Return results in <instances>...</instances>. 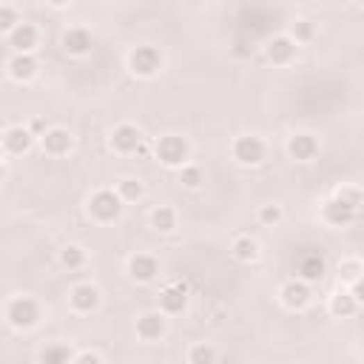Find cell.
<instances>
[{"instance_id":"6da1fadb","label":"cell","mask_w":364,"mask_h":364,"mask_svg":"<svg viewBox=\"0 0 364 364\" xmlns=\"http://www.w3.org/2000/svg\"><path fill=\"white\" fill-rule=\"evenodd\" d=\"M6 319L12 327H35L38 319H40V308H38V301L32 296H17L9 301V308H6Z\"/></svg>"},{"instance_id":"7a4b0ae2","label":"cell","mask_w":364,"mask_h":364,"mask_svg":"<svg viewBox=\"0 0 364 364\" xmlns=\"http://www.w3.org/2000/svg\"><path fill=\"white\" fill-rule=\"evenodd\" d=\"M88 210L91 217L100 222H114L119 214H123V199H119L114 191H97L88 199Z\"/></svg>"},{"instance_id":"3957f363","label":"cell","mask_w":364,"mask_h":364,"mask_svg":"<svg viewBox=\"0 0 364 364\" xmlns=\"http://www.w3.org/2000/svg\"><path fill=\"white\" fill-rule=\"evenodd\" d=\"M129 66L134 74L140 77H151V74H157L160 66H163V57L154 46H137L131 54H129Z\"/></svg>"},{"instance_id":"277c9868","label":"cell","mask_w":364,"mask_h":364,"mask_svg":"<svg viewBox=\"0 0 364 364\" xmlns=\"http://www.w3.org/2000/svg\"><path fill=\"white\" fill-rule=\"evenodd\" d=\"M157 157L165 163V165H185L188 160V142L176 137V134H168L157 142Z\"/></svg>"},{"instance_id":"5b68a950","label":"cell","mask_w":364,"mask_h":364,"mask_svg":"<svg viewBox=\"0 0 364 364\" xmlns=\"http://www.w3.org/2000/svg\"><path fill=\"white\" fill-rule=\"evenodd\" d=\"M233 157H236V163H242V165H256V163H262V157H265V142L259 140V137H239L236 142H233Z\"/></svg>"},{"instance_id":"8992f818","label":"cell","mask_w":364,"mask_h":364,"mask_svg":"<svg viewBox=\"0 0 364 364\" xmlns=\"http://www.w3.org/2000/svg\"><path fill=\"white\" fill-rule=\"evenodd\" d=\"M296 270H299V282H319L322 276H324V259H322V254H316V251H301L299 256H296Z\"/></svg>"},{"instance_id":"52a82bcc","label":"cell","mask_w":364,"mask_h":364,"mask_svg":"<svg viewBox=\"0 0 364 364\" xmlns=\"http://www.w3.org/2000/svg\"><path fill=\"white\" fill-rule=\"evenodd\" d=\"M111 145L119 151V154H131V151H140V145H142V134H140L137 126L123 123V126H117V129H114V134H111Z\"/></svg>"},{"instance_id":"ba28073f","label":"cell","mask_w":364,"mask_h":364,"mask_svg":"<svg viewBox=\"0 0 364 364\" xmlns=\"http://www.w3.org/2000/svg\"><path fill=\"white\" fill-rule=\"evenodd\" d=\"M9 43L15 46L17 54H32V49L38 46V28L32 23H17L9 35Z\"/></svg>"},{"instance_id":"9c48e42d","label":"cell","mask_w":364,"mask_h":364,"mask_svg":"<svg viewBox=\"0 0 364 364\" xmlns=\"http://www.w3.org/2000/svg\"><path fill=\"white\" fill-rule=\"evenodd\" d=\"M288 154H290L293 160H299V163H308V160H313V157L319 154V142H316V137H311V134H296V137H290V142H288Z\"/></svg>"},{"instance_id":"30bf717a","label":"cell","mask_w":364,"mask_h":364,"mask_svg":"<svg viewBox=\"0 0 364 364\" xmlns=\"http://www.w3.org/2000/svg\"><path fill=\"white\" fill-rule=\"evenodd\" d=\"M129 273H131V279H137V282H151L160 273V262L154 256L137 254V256L129 259Z\"/></svg>"},{"instance_id":"8fae6325","label":"cell","mask_w":364,"mask_h":364,"mask_svg":"<svg viewBox=\"0 0 364 364\" xmlns=\"http://www.w3.org/2000/svg\"><path fill=\"white\" fill-rule=\"evenodd\" d=\"M69 299H72V308L74 311L88 313V311H94L100 305V290L94 285H77V288H72Z\"/></svg>"},{"instance_id":"7c38bea8","label":"cell","mask_w":364,"mask_h":364,"mask_svg":"<svg viewBox=\"0 0 364 364\" xmlns=\"http://www.w3.org/2000/svg\"><path fill=\"white\" fill-rule=\"evenodd\" d=\"M69 148H72V134L66 129H49L43 134V151L51 157H63L69 154Z\"/></svg>"},{"instance_id":"4fadbf2b","label":"cell","mask_w":364,"mask_h":364,"mask_svg":"<svg viewBox=\"0 0 364 364\" xmlns=\"http://www.w3.org/2000/svg\"><path fill=\"white\" fill-rule=\"evenodd\" d=\"M188 288H185V282H174V285H168L163 293H160V305H163V311L165 313H179L182 308H185V301H188Z\"/></svg>"},{"instance_id":"5bb4252c","label":"cell","mask_w":364,"mask_h":364,"mask_svg":"<svg viewBox=\"0 0 364 364\" xmlns=\"http://www.w3.org/2000/svg\"><path fill=\"white\" fill-rule=\"evenodd\" d=\"M32 142H35V134L28 129H23V126L9 129L6 137H3V145H6L9 154H26V151L32 148Z\"/></svg>"},{"instance_id":"9a60e30c","label":"cell","mask_w":364,"mask_h":364,"mask_svg":"<svg viewBox=\"0 0 364 364\" xmlns=\"http://www.w3.org/2000/svg\"><path fill=\"white\" fill-rule=\"evenodd\" d=\"M165 333V319L160 313H145L137 319V336L145 342H154Z\"/></svg>"},{"instance_id":"2e32d148","label":"cell","mask_w":364,"mask_h":364,"mask_svg":"<svg viewBox=\"0 0 364 364\" xmlns=\"http://www.w3.org/2000/svg\"><path fill=\"white\" fill-rule=\"evenodd\" d=\"M282 301L290 311H301L311 301V288L305 282H288L282 288Z\"/></svg>"},{"instance_id":"e0dca14e","label":"cell","mask_w":364,"mask_h":364,"mask_svg":"<svg viewBox=\"0 0 364 364\" xmlns=\"http://www.w3.org/2000/svg\"><path fill=\"white\" fill-rule=\"evenodd\" d=\"M91 46H94V40H91V35L85 32V28H69V32L63 35V49L69 54H88Z\"/></svg>"},{"instance_id":"ac0fdd59","label":"cell","mask_w":364,"mask_h":364,"mask_svg":"<svg viewBox=\"0 0 364 364\" xmlns=\"http://www.w3.org/2000/svg\"><path fill=\"white\" fill-rule=\"evenodd\" d=\"M9 74L15 80H32L38 74V60L32 54H15L9 60Z\"/></svg>"},{"instance_id":"d6986e66","label":"cell","mask_w":364,"mask_h":364,"mask_svg":"<svg viewBox=\"0 0 364 364\" xmlns=\"http://www.w3.org/2000/svg\"><path fill=\"white\" fill-rule=\"evenodd\" d=\"M293 54H296V43L290 38H273L267 43V60H273V63H279V66L290 63Z\"/></svg>"},{"instance_id":"ffe728a7","label":"cell","mask_w":364,"mask_h":364,"mask_svg":"<svg viewBox=\"0 0 364 364\" xmlns=\"http://www.w3.org/2000/svg\"><path fill=\"white\" fill-rule=\"evenodd\" d=\"M356 214H358V210L347 208V205L339 202V199H330V202L324 205V217H327L330 225H350V222L356 220Z\"/></svg>"},{"instance_id":"44dd1931","label":"cell","mask_w":364,"mask_h":364,"mask_svg":"<svg viewBox=\"0 0 364 364\" xmlns=\"http://www.w3.org/2000/svg\"><path fill=\"white\" fill-rule=\"evenodd\" d=\"M151 225H154L157 231H163V233L174 231V225H176V214H174V208H168V205L154 208V214H151Z\"/></svg>"},{"instance_id":"7402d4cb","label":"cell","mask_w":364,"mask_h":364,"mask_svg":"<svg viewBox=\"0 0 364 364\" xmlns=\"http://www.w3.org/2000/svg\"><path fill=\"white\" fill-rule=\"evenodd\" d=\"M233 256H236L239 262H254V259L259 256V245H256L251 236H239V239L233 242Z\"/></svg>"},{"instance_id":"603a6c76","label":"cell","mask_w":364,"mask_h":364,"mask_svg":"<svg viewBox=\"0 0 364 364\" xmlns=\"http://www.w3.org/2000/svg\"><path fill=\"white\" fill-rule=\"evenodd\" d=\"M72 361V350L66 345H49L40 353V364H69Z\"/></svg>"},{"instance_id":"cb8c5ba5","label":"cell","mask_w":364,"mask_h":364,"mask_svg":"<svg viewBox=\"0 0 364 364\" xmlns=\"http://www.w3.org/2000/svg\"><path fill=\"white\" fill-rule=\"evenodd\" d=\"M356 308H358V301L350 293H345V290H339L336 296H333V301H330V311L336 316H353Z\"/></svg>"},{"instance_id":"d4e9b609","label":"cell","mask_w":364,"mask_h":364,"mask_svg":"<svg viewBox=\"0 0 364 364\" xmlns=\"http://www.w3.org/2000/svg\"><path fill=\"white\" fill-rule=\"evenodd\" d=\"M60 262H63L69 270H77L85 265V251L80 245H66L63 251H60Z\"/></svg>"},{"instance_id":"484cf974","label":"cell","mask_w":364,"mask_h":364,"mask_svg":"<svg viewBox=\"0 0 364 364\" xmlns=\"http://www.w3.org/2000/svg\"><path fill=\"white\" fill-rule=\"evenodd\" d=\"M117 197H119V199H129V202L140 199V197H142V182H140V179H123V182H119Z\"/></svg>"},{"instance_id":"4316f807","label":"cell","mask_w":364,"mask_h":364,"mask_svg":"<svg viewBox=\"0 0 364 364\" xmlns=\"http://www.w3.org/2000/svg\"><path fill=\"white\" fill-rule=\"evenodd\" d=\"M188 358H191V364H214L217 353H214V347H210V345H194Z\"/></svg>"},{"instance_id":"83f0119b","label":"cell","mask_w":364,"mask_h":364,"mask_svg":"<svg viewBox=\"0 0 364 364\" xmlns=\"http://www.w3.org/2000/svg\"><path fill=\"white\" fill-rule=\"evenodd\" d=\"M179 182H182L185 188H199V185H202V171H199L197 165H185V168L179 171Z\"/></svg>"},{"instance_id":"f1b7e54d","label":"cell","mask_w":364,"mask_h":364,"mask_svg":"<svg viewBox=\"0 0 364 364\" xmlns=\"http://www.w3.org/2000/svg\"><path fill=\"white\" fill-rule=\"evenodd\" d=\"M17 12L12 6H0V32H9L12 35V28L17 26Z\"/></svg>"},{"instance_id":"f546056e","label":"cell","mask_w":364,"mask_h":364,"mask_svg":"<svg viewBox=\"0 0 364 364\" xmlns=\"http://www.w3.org/2000/svg\"><path fill=\"white\" fill-rule=\"evenodd\" d=\"M339 270H342V279H347V282L353 285V282H358L361 265H358V259H345V262L339 265Z\"/></svg>"},{"instance_id":"4dcf8cb0","label":"cell","mask_w":364,"mask_h":364,"mask_svg":"<svg viewBox=\"0 0 364 364\" xmlns=\"http://www.w3.org/2000/svg\"><path fill=\"white\" fill-rule=\"evenodd\" d=\"M313 38V26H311V20H296L293 23V43H299V40H311Z\"/></svg>"},{"instance_id":"1f68e13d","label":"cell","mask_w":364,"mask_h":364,"mask_svg":"<svg viewBox=\"0 0 364 364\" xmlns=\"http://www.w3.org/2000/svg\"><path fill=\"white\" fill-rule=\"evenodd\" d=\"M336 199L345 202V205L353 208V210H358V205H361V194H358L356 188H342V191L336 194Z\"/></svg>"},{"instance_id":"d6a6232c","label":"cell","mask_w":364,"mask_h":364,"mask_svg":"<svg viewBox=\"0 0 364 364\" xmlns=\"http://www.w3.org/2000/svg\"><path fill=\"white\" fill-rule=\"evenodd\" d=\"M259 220H262L265 225H276V222L282 220V208H279V205H265V208L259 210Z\"/></svg>"},{"instance_id":"836d02e7","label":"cell","mask_w":364,"mask_h":364,"mask_svg":"<svg viewBox=\"0 0 364 364\" xmlns=\"http://www.w3.org/2000/svg\"><path fill=\"white\" fill-rule=\"evenodd\" d=\"M74 364H100V358L94 353H80V356H74Z\"/></svg>"},{"instance_id":"e575fe53","label":"cell","mask_w":364,"mask_h":364,"mask_svg":"<svg viewBox=\"0 0 364 364\" xmlns=\"http://www.w3.org/2000/svg\"><path fill=\"white\" fill-rule=\"evenodd\" d=\"M350 296H353L356 301H361V299H364V293H361V282H353V290H350Z\"/></svg>"},{"instance_id":"d590c367","label":"cell","mask_w":364,"mask_h":364,"mask_svg":"<svg viewBox=\"0 0 364 364\" xmlns=\"http://www.w3.org/2000/svg\"><path fill=\"white\" fill-rule=\"evenodd\" d=\"M6 179V168H3V163H0V182Z\"/></svg>"}]
</instances>
